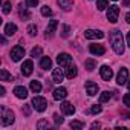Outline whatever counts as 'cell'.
Returning a JSON list of instances; mask_svg holds the SVG:
<instances>
[{
	"label": "cell",
	"mask_w": 130,
	"mask_h": 130,
	"mask_svg": "<svg viewBox=\"0 0 130 130\" xmlns=\"http://www.w3.org/2000/svg\"><path fill=\"white\" fill-rule=\"evenodd\" d=\"M110 43H112L113 51H115L118 55H122V54H124L125 46H124V38H122V32H121V31L115 29V31L110 32Z\"/></svg>",
	"instance_id": "obj_1"
},
{
	"label": "cell",
	"mask_w": 130,
	"mask_h": 130,
	"mask_svg": "<svg viewBox=\"0 0 130 130\" xmlns=\"http://www.w3.org/2000/svg\"><path fill=\"white\" fill-rule=\"evenodd\" d=\"M15 121L14 112L8 107H2V125H11Z\"/></svg>",
	"instance_id": "obj_2"
},
{
	"label": "cell",
	"mask_w": 130,
	"mask_h": 130,
	"mask_svg": "<svg viewBox=\"0 0 130 130\" xmlns=\"http://www.w3.org/2000/svg\"><path fill=\"white\" fill-rule=\"evenodd\" d=\"M46 106H47V101L43 96H34L32 98V107L37 112H44L46 110Z\"/></svg>",
	"instance_id": "obj_3"
},
{
	"label": "cell",
	"mask_w": 130,
	"mask_h": 130,
	"mask_svg": "<svg viewBox=\"0 0 130 130\" xmlns=\"http://www.w3.org/2000/svg\"><path fill=\"white\" fill-rule=\"evenodd\" d=\"M118 17H119V6L112 5L110 8H107V20L110 23H116L118 22Z\"/></svg>",
	"instance_id": "obj_4"
},
{
	"label": "cell",
	"mask_w": 130,
	"mask_h": 130,
	"mask_svg": "<svg viewBox=\"0 0 130 130\" xmlns=\"http://www.w3.org/2000/svg\"><path fill=\"white\" fill-rule=\"evenodd\" d=\"M25 57V49L22 46H14L11 51V60L12 61H20Z\"/></svg>",
	"instance_id": "obj_5"
},
{
	"label": "cell",
	"mask_w": 130,
	"mask_h": 130,
	"mask_svg": "<svg viewBox=\"0 0 130 130\" xmlns=\"http://www.w3.org/2000/svg\"><path fill=\"white\" fill-rule=\"evenodd\" d=\"M127 81H128V71L125 68H121L116 75V83L119 86H122V84H127Z\"/></svg>",
	"instance_id": "obj_6"
},
{
	"label": "cell",
	"mask_w": 130,
	"mask_h": 130,
	"mask_svg": "<svg viewBox=\"0 0 130 130\" xmlns=\"http://www.w3.org/2000/svg\"><path fill=\"white\" fill-rule=\"evenodd\" d=\"M57 63L60 64V66H69V64H72V57L69 55V54H66V52H63V54H60L58 57H57Z\"/></svg>",
	"instance_id": "obj_7"
},
{
	"label": "cell",
	"mask_w": 130,
	"mask_h": 130,
	"mask_svg": "<svg viewBox=\"0 0 130 130\" xmlns=\"http://www.w3.org/2000/svg\"><path fill=\"white\" fill-rule=\"evenodd\" d=\"M84 37L89 38V40H96V38L100 40V38L104 37V32L103 31H98V29H87L84 32Z\"/></svg>",
	"instance_id": "obj_8"
},
{
	"label": "cell",
	"mask_w": 130,
	"mask_h": 130,
	"mask_svg": "<svg viewBox=\"0 0 130 130\" xmlns=\"http://www.w3.org/2000/svg\"><path fill=\"white\" fill-rule=\"evenodd\" d=\"M100 74H101V78H103L104 81H110L112 77H113V71H112L109 66H106V64L100 68Z\"/></svg>",
	"instance_id": "obj_9"
},
{
	"label": "cell",
	"mask_w": 130,
	"mask_h": 130,
	"mask_svg": "<svg viewBox=\"0 0 130 130\" xmlns=\"http://www.w3.org/2000/svg\"><path fill=\"white\" fill-rule=\"evenodd\" d=\"M32 69H34V63L31 60H25V63L22 64V74L25 77H29L32 74Z\"/></svg>",
	"instance_id": "obj_10"
},
{
	"label": "cell",
	"mask_w": 130,
	"mask_h": 130,
	"mask_svg": "<svg viewBox=\"0 0 130 130\" xmlns=\"http://www.w3.org/2000/svg\"><path fill=\"white\" fill-rule=\"evenodd\" d=\"M86 93L89 96H95L98 93V84L93 83V81H87L86 83Z\"/></svg>",
	"instance_id": "obj_11"
},
{
	"label": "cell",
	"mask_w": 130,
	"mask_h": 130,
	"mask_svg": "<svg viewBox=\"0 0 130 130\" xmlns=\"http://www.w3.org/2000/svg\"><path fill=\"white\" fill-rule=\"evenodd\" d=\"M66 96H68V90L64 89V87H57L54 90V100L55 101H61V100H64Z\"/></svg>",
	"instance_id": "obj_12"
},
{
	"label": "cell",
	"mask_w": 130,
	"mask_h": 130,
	"mask_svg": "<svg viewBox=\"0 0 130 130\" xmlns=\"http://www.w3.org/2000/svg\"><path fill=\"white\" fill-rule=\"evenodd\" d=\"M60 107H61V112H63L64 115H74V113H75V107H74L71 103H68V101H63Z\"/></svg>",
	"instance_id": "obj_13"
},
{
	"label": "cell",
	"mask_w": 130,
	"mask_h": 130,
	"mask_svg": "<svg viewBox=\"0 0 130 130\" xmlns=\"http://www.w3.org/2000/svg\"><path fill=\"white\" fill-rule=\"evenodd\" d=\"M64 77H66V74H63L61 69H54L52 71V81L54 83H61L64 80Z\"/></svg>",
	"instance_id": "obj_14"
},
{
	"label": "cell",
	"mask_w": 130,
	"mask_h": 130,
	"mask_svg": "<svg viewBox=\"0 0 130 130\" xmlns=\"http://www.w3.org/2000/svg\"><path fill=\"white\" fill-rule=\"evenodd\" d=\"M14 95H15L17 98H20V100H25V98L28 96V89L23 87V86H17V87L14 89Z\"/></svg>",
	"instance_id": "obj_15"
},
{
	"label": "cell",
	"mask_w": 130,
	"mask_h": 130,
	"mask_svg": "<svg viewBox=\"0 0 130 130\" xmlns=\"http://www.w3.org/2000/svg\"><path fill=\"white\" fill-rule=\"evenodd\" d=\"M77 74H78V71H77V66H75V64H69V66H68V69H66V78H69V80H74V78L77 77Z\"/></svg>",
	"instance_id": "obj_16"
},
{
	"label": "cell",
	"mask_w": 130,
	"mask_h": 130,
	"mask_svg": "<svg viewBox=\"0 0 130 130\" xmlns=\"http://www.w3.org/2000/svg\"><path fill=\"white\" fill-rule=\"evenodd\" d=\"M57 3H58L60 8L64 9V11H71L72 6H74V2H72V0H57Z\"/></svg>",
	"instance_id": "obj_17"
},
{
	"label": "cell",
	"mask_w": 130,
	"mask_h": 130,
	"mask_svg": "<svg viewBox=\"0 0 130 130\" xmlns=\"http://www.w3.org/2000/svg\"><path fill=\"white\" fill-rule=\"evenodd\" d=\"M89 51H90V54H93V55H103V54L106 52V49H104L101 44H90Z\"/></svg>",
	"instance_id": "obj_18"
},
{
	"label": "cell",
	"mask_w": 130,
	"mask_h": 130,
	"mask_svg": "<svg viewBox=\"0 0 130 130\" xmlns=\"http://www.w3.org/2000/svg\"><path fill=\"white\" fill-rule=\"evenodd\" d=\"M57 26H58V22H57V20H51L49 25H47V28H46V37H51V35L55 32Z\"/></svg>",
	"instance_id": "obj_19"
},
{
	"label": "cell",
	"mask_w": 130,
	"mask_h": 130,
	"mask_svg": "<svg viewBox=\"0 0 130 130\" xmlns=\"http://www.w3.org/2000/svg\"><path fill=\"white\" fill-rule=\"evenodd\" d=\"M40 68L44 69V71L51 69V68H52V60H51L49 57H43V58L40 60Z\"/></svg>",
	"instance_id": "obj_20"
},
{
	"label": "cell",
	"mask_w": 130,
	"mask_h": 130,
	"mask_svg": "<svg viewBox=\"0 0 130 130\" xmlns=\"http://www.w3.org/2000/svg\"><path fill=\"white\" fill-rule=\"evenodd\" d=\"M3 32H5V35H14L17 32V26L14 23H8V25H5Z\"/></svg>",
	"instance_id": "obj_21"
},
{
	"label": "cell",
	"mask_w": 130,
	"mask_h": 130,
	"mask_svg": "<svg viewBox=\"0 0 130 130\" xmlns=\"http://www.w3.org/2000/svg\"><path fill=\"white\" fill-rule=\"evenodd\" d=\"M31 90L34 92V93H38V92H41V83L40 81H37V80H34V81H31Z\"/></svg>",
	"instance_id": "obj_22"
},
{
	"label": "cell",
	"mask_w": 130,
	"mask_h": 130,
	"mask_svg": "<svg viewBox=\"0 0 130 130\" xmlns=\"http://www.w3.org/2000/svg\"><path fill=\"white\" fill-rule=\"evenodd\" d=\"M0 80H2V81H12L14 78H12V75L8 74L6 69H2V71H0Z\"/></svg>",
	"instance_id": "obj_23"
},
{
	"label": "cell",
	"mask_w": 130,
	"mask_h": 130,
	"mask_svg": "<svg viewBox=\"0 0 130 130\" xmlns=\"http://www.w3.org/2000/svg\"><path fill=\"white\" fill-rule=\"evenodd\" d=\"M37 128H40V130H44V128H51V124H49V121L47 119H40L38 122H37Z\"/></svg>",
	"instance_id": "obj_24"
},
{
	"label": "cell",
	"mask_w": 130,
	"mask_h": 130,
	"mask_svg": "<svg viewBox=\"0 0 130 130\" xmlns=\"http://www.w3.org/2000/svg\"><path fill=\"white\" fill-rule=\"evenodd\" d=\"M112 98V93L109 92V90H104L101 95H100V103H106V101H109Z\"/></svg>",
	"instance_id": "obj_25"
},
{
	"label": "cell",
	"mask_w": 130,
	"mask_h": 130,
	"mask_svg": "<svg viewBox=\"0 0 130 130\" xmlns=\"http://www.w3.org/2000/svg\"><path fill=\"white\" fill-rule=\"evenodd\" d=\"M84 66H86V69H87L89 72H92V71L95 69L96 64H95V61H93V60H86V61H84Z\"/></svg>",
	"instance_id": "obj_26"
},
{
	"label": "cell",
	"mask_w": 130,
	"mask_h": 130,
	"mask_svg": "<svg viewBox=\"0 0 130 130\" xmlns=\"http://www.w3.org/2000/svg\"><path fill=\"white\" fill-rule=\"evenodd\" d=\"M96 8H98V11L107 9V8H109V6H107V0H98V2H96Z\"/></svg>",
	"instance_id": "obj_27"
},
{
	"label": "cell",
	"mask_w": 130,
	"mask_h": 130,
	"mask_svg": "<svg viewBox=\"0 0 130 130\" xmlns=\"http://www.w3.org/2000/svg\"><path fill=\"white\" fill-rule=\"evenodd\" d=\"M41 15H44V17H51V15H52V9H51L47 5L41 6Z\"/></svg>",
	"instance_id": "obj_28"
},
{
	"label": "cell",
	"mask_w": 130,
	"mask_h": 130,
	"mask_svg": "<svg viewBox=\"0 0 130 130\" xmlns=\"http://www.w3.org/2000/svg\"><path fill=\"white\" fill-rule=\"evenodd\" d=\"M19 14H20V17H22L23 20H28V19L31 17V14H29L26 9H23V6H20V8H19Z\"/></svg>",
	"instance_id": "obj_29"
},
{
	"label": "cell",
	"mask_w": 130,
	"mask_h": 130,
	"mask_svg": "<svg viewBox=\"0 0 130 130\" xmlns=\"http://www.w3.org/2000/svg\"><path fill=\"white\" fill-rule=\"evenodd\" d=\"M101 112H103V107H101L100 104H95V106L90 107V113H93V115H98V113H101Z\"/></svg>",
	"instance_id": "obj_30"
},
{
	"label": "cell",
	"mask_w": 130,
	"mask_h": 130,
	"mask_svg": "<svg viewBox=\"0 0 130 130\" xmlns=\"http://www.w3.org/2000/svg\"><path fill=\"white\" fill-rule=\"evenodd\" d=\"M69 31H71V28L68 25H61V35L63 37H69V34H71Z\"/></svg>",
	"instance_id": "obj_31"
},
{
	"label": "cell",
	"mask_w": 130,
	"mask_h": 130,
	"mask_svg": "<svg viewBox=\"0 0 130 130\" xmlns=\"http://www.w3.org/2000/svg\"><path fill=\"white\" fill-rule=\"evenodd\" d=\"M28 34H29L31 37H35V35H37V26H35V25H29V26H28Z\"/></svg>",
	"instance_id": "obj_32"
},
{
	"label": "cell",
	"mask_w": 130,
	"mask_h": 130,
	"mask_svg": "<svg viewBox=\"0 0 130 130\" xmlns=\"http://www.w3.org/2000/svg\"><path fill=\"white\" fill-rule=\"evenodd\" d=\"M83 125H84V124H83L81 121H72V122H71V127H72V128H77V130L83 128Z\"/></svg>",
	"instance_id": "obj_33"
},
{
	"label": "cell",
	"mask_w": 130,
	"mask_h": 130,
	"mask_svg": "<svg viewBox=\"0 0 130 130\" xmlns=\"http://www.w3.org/2000/svg\"><path fill=\"white\" fill-rule=\"evenodd\" d=\"M31 55H32V57H40V55H41V47H38V46L34 47V49L31 51Z\"/></svg>",
	"instance_id": "obj_34"
},
{
	"label": "cell",
	"mask_w": 130,
	"mask_h": 130,
	"mask_svg": "<svg viewBox=\"0 0 130 130\" xmlns=\"http://www.w3.org/2000/svg\"><path fill=\"white\" fill-rule=\"evenodd\" d=\"M54 121H55V124H57V125H60V124H63V122H64V119H63L58 113H55V115H54Z\"/></svg>",
	"instance_id": "obj_35"
},
{
	"label": "cell",
	"mask_w": 130,
	"mask_h": 130,
	"mask_svg": "<svg viewBox=\"0 0 130 130\" xmlns=\"http://www.w3.org/2000/svg\"><path fill=\"white\" fill-rule=\"evenodd\" d=\"M3 12H5V14H9V12H11V3H9V2H5V3H3Z\"/></svg>",
	"instance_id": "obj_36"
},
{
	"label": "cell",
	"mask_w": 130,
	"mask_h": 130,
	"mask_svg": "<svg viewBox=\"0 0 130 130\" xmlns=\"http://www.w3.org/2000/svg\"><path fill=\"white\" fill-rule=\"evenodd\" d=\"M37 5H38V0H26V6H29V8H34Z\"/></svg>",
	"instance_id": "obj_37"
},
{
	"label": "cell",
	"mask_w": 130,
	"mask_h": 130,
	"mask_svg": "<svg viewBox=\"0 0 130 130\" xmlns=\"http://www.w3.org/2000/svg\"><path fill=\"white\" fill-rule=\"evenodd\" d=\"M122 101H124V104L130 109V93H125V95H124V98H122Z\"/></svg>",
	"instance_id": "obj_38"
},
{
	"label": "cell",
	"mask_w": 130,
	"mask_h": 130,
	"mask_svg": "<svg viewBox=\"0 0 130 130\" xmlns=\"http://www.w3.org/2000/svg\"><path fill=\"white\" fill-rule=\"evenodd\" d=\"M23 113H25L26 116H29V113H31V110H29V107H23Z\"/></svg>",
	"instance_id": "obj_39"
},
{
	"label": "cell",
	"mask_w": 130,
	"mask_h": 130,
	"mask_svg": "<svg viewBox=\"0 0 130 130\" xmlns=\"http://www.w3.org/2000/svg\"><path fill=\"white\" fill-rule=\"evenodd\" d=\"M100 127H101L100 122H93V124H92V128H100Z\"/></svg>",
	"instance_id": "obj_40"
},
{
	"label": "cell",
	"mask_w": 130,
	"mask_h": 130,
	"mask_svg": "<svg viewBox=\"0 0 130 130\" xmlns=\"http://www.w3.org/2000/svg\"><path fill=\"white\" fill-rule=\"evenodd\" d=\"M127 44H128V47H130V31H128V34H127Z\"/></svg>",
	"instance_id": "obj_41"
},
{
	"label": "cell",
	"mask_w": 130,
	"mask_h": 130,
	"mask_svg": "<svg viewBox=\"0 0 130 130\" xmlns=\"http://www.w3.org/2000/svg\"><path fill=\"white\" fill-rule=\"evenodd\" d=\"M0 40H2V43H3V44H6V38H5V35L0 37Z\"/></svg>",
	"instance_id": "obj_42"
},
{
	"label": "cell",
	"mask_w": 130,
	"mask_h": 130,
	"mask_svg": "<svg viewBox=\"0 0 130 130\" xmlns=\"http://www.w3.org/2000/svg\"><path fill=\"white\" fill-rule=\"evenodd\" d=\"M125 20H127V23H128V25H130V12H128V14H127V15H125Z\"/></svg>",
	"instance_id": "obj_43"
},
{
	"label": "cell",
	"mask_w": 130,
	"mask_h": 130,
	"mask_svg": "<svg viewBox=\"0 0 130 130\" xmlns=\"http://www.w3.org/2000/svg\"><path fill=\"white\" fill-rule=\"evenodd\" d=\"M0 95H2V96L5 95V87H0Z\"/></svg>",
	"instance_id": "obj_44"
},
{
	"label": "cell",
	"mask_w": 130,
	"mask_h": 130,
	"mask_svg": "<svg viewBox=\"0 0 130 130\" xmlns=\"http://www.w3.org/2000/svg\"><path fill=\"white\" fill-rule=\"evenodd\" d=\"M124 5H130V0H124Z\"/></svg>",
	"instance_id": "obj_45"
},
{
	"label": "cell",
	"mask_w": 130,
	"mask_h": 130,
	"mask_svg": "<svg viewBox=\"0 0 130 130\" xmlns=\"http://www.w3.org/2000/svg\"><path fill=\"white\" fill-rule=\"evenodd\" d=\"M127 87H128V90H130V80L127 81Z\"/></svg>",
	"instance_id": "obj_46"
},
{
	"label": "cell",
	"mask_w": 130,
	"mask_h": 130,
	"mask_svg": "<svg viewBox=\"0 0 130 130\" xmlns=\"http://www.w3.org/2000/svg\"><path fill=\"white\" fill-rule=\"evenodd\" d=\"M115 2H116V0H115Z\"/></svg>",
	"instance_id": "obj_47"
}]
</instances>
